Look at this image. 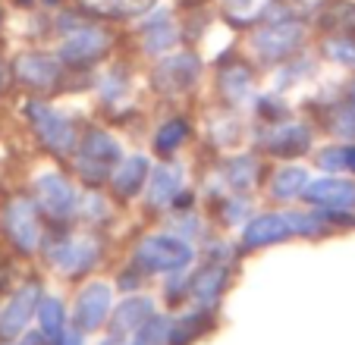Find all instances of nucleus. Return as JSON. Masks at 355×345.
Here are the masks:
<instances>
[{
  "label": "nucleus",
  "mask_w": 355,
  "mask_h": 345,
  "mask_svg": "<svg viewBox=\"0 0 355 345\" xmlns=\"http://www.w3.org/2000/svg\"><path fill=\"white\" fill-rule=\"evenodd\" d=\"M192 245L180 236H148L135 251L139 267L148 273H180L192 264Z\"/></svg>",
  "instance_id": "1"
},
{
  "label": "nucleus",
  "mask_w": 355,
  "mask_h": 345,
  "mask_svg": "<svg viewBox=\"0 0 355 345\" xmlns=\"http://www.w3.org/2000/svg\"><path fill=\"white\" fill-rule=\"evenodd\" d=\"M302 38H305V26L302 19H277L264 22L258 32H252V51L258 60L264 63H283L299 51Z\"/></svg>",
  "instance_id": "2"
},
{
  "label": "nucleus",
  "mask_w": 355,
  "mask_h": 345,
  "mask_svg": "<svg viewBox=\"0 0 355 345\" xmlns=\"http://www.w3.org/2000/svg\"><path fill=\"white\" fill-rule=\"evenodd\" d=\"M120 145L110 139L107 132H88L85 139L79 141V151H76V170L85 182L98 186L116 170L120 163Z\"/></svg>",
  "instance_id": "3"
},
{
  "label": "nucleus",
  "mask_w": 355,
  "mask_h": 345,
  "mask_svg": "<svg viewBox=\"0 0 355 345\" xmlns=\"http://www.w3.org/2000/svg\"><path fill=\"white\" fill-rule=\"evenodd\" d=\"M110 44H114V35L107 28L92 26V22H79L63 38L60 60L69 63V67H92V63H98L110 51Z\"/></svg>",
  "instance_id": "4"
},
{
  "label": "nucleus",
  "mask_w": 355,
  "mask_h": 345,
  "mask_svg": "<svg viewBox=\"0 0 355 345\" xmlns=\"http://www.w3.org/2000/svg\"><path fill=\"white\" fill-rule=\"evenodd\" d=\"M26 116L32 120L35 126V135L41 139V145L47 148V151L54 154H67L76 148V126L63 116V113L51 110L47 104H41V100H28L26 104Z\"/></svg>",
  "instance_id": "5"
},
{
  "label": "nucleus",
  "mask_w": 355,
  "mask_h": 345,
  "mask_svg": "<svg viewBox=\"0 0 355 345\" xmlns=\"http://www.w3.org/2000/svg\"><path fill=\"white\" fill-rule=\"evenodd\" d=\"M3 233L22 254H32L41 242V226L35 204L28 198H13L3 207Z\"/></svg>",
  "instance_id": "6"
},
{
  "label": "nucleus",
  "mask_w": 355,
  "mask_h": 345,
  "mask_svg": "<svg viewBox=\"0 0 355 345\" xmlns=\"http://www.w3.org/2000/svg\"><path fill=\"white\" fill-rule=\"evenodd\" d=\"M16 79L22 82L26 88L32 91H54L60 85V76H63V60L54 57V53H22L19 60L13 67Z\"/></svg>",
  "instance_id": "7"
},
{
  "label": "nucleus",
  "mask_w": 355,
  "mask_h": 345,
  "mask_svg": "<svg viewBox=\"0 0 355 345\" xmlns=\"http://www.w3.org/2000/svg\"><path fill=\"white\" fill-rule=\"evenodd\" d=\"M98 254H101V245L94 239H63L57 248L47 251V258L67 276H79V273L92 270L98 264Z\"/></svg>",
  "instance_id": "8"
},
{
  "label": "nucleus",
  "mask_w": 355,
  "mask_h": 345,
  "mask_svg": "<svg viewBox=\"0 0 355 345\" xmlns=\"http://www.w3.org/2000/svg\"><path fill=\"white\" fill-rule=\"evenodd\" d=\"M38 192V204L44 213H51L54 220H69L76 213V188L63 179L60 172H47L35 182Z\"/></svg>",
  "instance_id": "9"
},
{
  "label": "nucleus",
  "mask_w": 355,
  "mask_h": 345,
  "mask_svg": "<svg viewBox=\"0 0 355 345\" xmlns=\"http://www.w3.org/2000/svg\"><path fill=\"white\" fill-rule=\"evenodd\" d=\"M38 301H41V285H22L19 292L7 301V308L0 311V339H16L22 330L28 326V317L38 311Z\"/></svg>",
  "instance_id": "10"
},
{
  "label": "nucleus",
  "mask_w": 355,
  "mask_h": 345,
  "mask_svg": "<svg viewBox=\"0 0 355 345\" xmlns=\"http://www.w3.org/2000/svg\"><path fill=\"white\" fill-rule=\"evenodd\" d=\"M110 314V285L104 283H92L82 289V295L76 299V330L82 333H92L98 330V326H104V320H107Z\"/></svg>",
  "instance_id": "11"
},
{
  "label": "nucleus",
  "mask_w": 355,
  "mask_h": 345,
  "mask_svg": "<svg viewBox=\"0 0 355 345\" xmlns=\"http://www.w3.org/2000/svg\"><path fill=\"white\" fill-rule=\"evenodd\" d=\"M302 198L309 204H318L324 211H349L355 207V182H346V179H318V182H309Z\"/></svg>",
  "instance_id": "12"
},
{
  "label": "nucleus",
  "mask_w": 355,
  "mask_h": 345,
  "mask_svg": "<svg viewBox=\"0 0 355 345\" xmlns=\"http://www.w3.org/2000/svg\"><path fill=\"white\" fill-rule=\"evenodd\" d=\"M198 79V57L195 53H180V57H170L161 67L155 69V85L167 94L186 91V88L195 85Z\"/></svg>",
  "instance_id": "13"
},
{
  "label": "nucleus",
  "mask_w": 355,
  "mask_h": 345,
  "mask_svg": "<svg viewBox=\"0 0 355 345\" xmlns=\"http://www.w3.org/2000/svg\"><path fill=\"white\" fill-rule=\"evenodd\" d=\"M289 236H295L293 223H289V213H264V217H255L245 226L242 242H245V248H268L289 239Z\"/></svg>",
  "instance_id": "14"
},
{
  "label": "nucleus",
  "mask_w": 355,
  "mask_h": 345,
  "mask_svg": "<svg viewBox=\"0 0 355 345\" xmlns=\"http://www.w3.org/2000/svg\"><path fill=\"white\" fill-rule=\"evenodd\" d=\"M309 129L299 126V123H283V126H274L264 139V148L270 154H280V157H295V154L309 151Z\"/></svg>",
  "instance_id": "15"
},
{
  "label": "nucleus",
  "mask_w": 355,
  "mask_h": 345,
  "mask_svg": "<svg viewBox=\"0 0 355 345\" xmlns=\"http://www.w3.org/2000/svg\"><path fill=\"white\" fill-rule=\"evenodd\" d=\"M141 28H145V51L148 53H167L170 47L180 41V32H176V26H173L167 10L151 13Z\"/></svg>",
  "instance_id": "16"
},
{
  "label": "nucleus",
  "mask_w": 355,
  "mask_h": 345,
  "mask_svg": "<svg viewBox=\"0 0 355 345\" xmlns=\"http://www.w3.org/2000/svg\"><path fill=\"white\" fill-rule=\"evenodd\" d=\"M82 10L104 19H132L155 7V0H79Z\"/></svg>",
  "instance_id": "17"
},
{
  "label": "nucleus",
  "mask_w": 355,
  "mask_h": 345,
  "mask_svg": "<svg viewBox=\"0 0 355 345\" xmlns=\"http://www.w3.org/2000/svg\"><path fill=\"white\" fill-rule=\"evenodd\" d=\"M180 188H182V170H176V166H157L151 172L148 201H151V207H170L180 198Z\"/></svg>",
  "instance_id": "18"
},
{
  "label": "nucleus",
  "mask_w": 355,
  "mask_h": 345,
  "mask_svg": "<svg viewBox=\"0 0 355 345\" xmlns=\"http://www.w3.org/2000/svg\"><path fill=\"white\" fill-rule=\"evenodd\" d=\"M155 314V301L151 299H129L116 308V314L110 317V330L114 336H123V333H139V326L145 324L148 317Z\"/></svg>",
  "instance_id": "19"
},
{
  "label": "nucleus",
  "mask_w": 355,
  "mask_h": 345,
  "mask_svg": "<svg viewBox=\"0 0 355 345\" xmlns=\"http://www.w3.org/2000/svg\"><path fill=\"white\" fill-rule=\"evenodd\" d=\"M148 176H151V172H148L145 157H129V160H123V163H116V170H114L116 195H120V198H132V195H139Z\"/></svg>",
  "instance_id": "20"
},
{
  "label": "nucleus",
  "mask_w": 355,
  "mask_h": 345,
  "mask_svg": "<svg viewBox=\"0 0 355 345\" xmlns=\"http://www.w3.org/2000/svg\"><path fill=\"white\" fill-rule=\"evenodd\" d=\"M223 285H227V267H205L198 273V279L192 283V295L201 308H211L220 299Z\"/></svg>",
  "instance_id": "21"
},
{
  "label": "nucleus",
  "mask_w": 355,
  "mask_h": 345,
  "mask_svg": "<svg viewBox=\"0 0 355 345\" xmlns=\"http://www.w3.org/2000/svg\"><path fill=\"white\" fill-rule=\"evenodd\" d=\"M305 186H309V172L299 170V166H286V170H280L274 176L270 192H274V198H280V201H293L305 192Z\"/></svg>",
  "instance_id": "22"
},
{
  "label": "nucleus",
  "mask_w": 355,
  "mask_h": 345,
  "mask_svg": "<svg viewBox=\"0 0 355 345\" xmlns=\"http://www.w3.org/2000/svg\"><path fill=\"white\" fill-rule=\"evenodd\" d=\"M35 314H38L41 333H44L51 342H57V339L63 336V330H67V314H63V305L57 299H41Z\"/></svg>",
  "instance_id": "23"
},
{
  "label": "nucleus",
  "mask_w": 355,
  "mask_h": 345,
  "mask_svg": "<svg viewBox=\"0 0 355 345\" xmlns=\"http://www.w3.org/2000/svg\"><path fill=\"white\" fill-rule=\"evenodd\" d=\"M324 26L336 35H355V0H336L321 13Z\"/></svg>",
  "instance_id": "24"
},
{
  "label": "nucleus",
  "mask_w": 355,
  "mask_h": 345,
  "mask_svg": "<svg viewBox=\"0 0 355 345\" xmlns=\"http://www.w3.org/2000/svg\"><path fill=\"white\" fill-rule=\"evenodd\" d=\"M186 139H189V123L180 120V116H173V120H167L161 129H157L155 148H157V154H173Z\"/></svg>",
  "instance_id": "25"
},
{
  "label": "nucleus",
  "mask_w": 355,
  "mask_h": 345,
  "mask_svg": "<svg viewBox=\"0 0 355 345\" xmlns=\"http://www.w3.org/2000/svg\"><path fill=\"white\" fill-rule=\"evenodd\" d=\"M220 88L230 100H242L252 91V73L245 67H230L227 73L220 76Z\"/></svg>",
  "instance_id": "26"
},
{
  "label": "nucleus",
  "mask_w": 355,
  "mask_h": 345,
  "mask_svg": "<svg viewBox=\"0 0 355 345\" xmlns=\"http://www.w3.org/2000/svg\"><path fill=\"white\" fill-rule=\"evenodd\" d=\"M227 179H230V186H233L236 192H245V188H252L255 186V179H258V163L252 157L233 160V163L227 166Z\"/></svg>",
  "instance_id": "27"
},
{
  "label": "nucleus",
  "mask_w": 355,
  "mask_h": 345,
  "mask_svg": "<svg viewBox=\"0 0 355 345\" xmlns=\"http://www.w3.org/2000/svg\"><path fill=\"white\" fill-rule=\"evenodd\" d=\"M324 53L334 63L355 69V35H334V38H327L324 41Z\"/></svg>",
  "instance_id": "28"
},
{
  "label": "nucleus",
  "mask_w": 355,
  "mask_h": 345,
  "mask_svg": "<svg viewBox=\"0 0 355 345\" xmlns=\"http://www.w3.org/2000/svg\"><path fill=\"white\" fill-rule=\"evenodd\" d=\"M167 339H170V320L151 314V317L139 326V339H135L132 345H167Z\"/></svg>",
  "instance_id": "29"
},
{
  "label": "nucleus",
  "mask_w": 355,
  "mask_h": 345,
  "mask_svg": "<svg viewBox=\"0 0 355 345\" xmlns=\"http://www.w3.org/2000/svg\"><path fill=\"white\" fill-rule=\"evenodd\" d=\"M318 160H321L324 170H349V172H355V145L327 148V151H324Z\"/></svg>",
  "instance_id": "30"
},
{
  "label": "nucleus",
  "mask_w": 355,
  "mask_h": 345,
  "mask_svg": "<svg viewBox=\"0 0 355 345\" xmlns=\"http://www.w3.org/2000/svg\"><path fill=\"white\" fill-rule=\"evenodd\" d=\"M126 73L123 69H110L104 79H101V98L104 100H116V98H123L126 94Z\"/></svg>",
  "instance_id": "31"
},
{
  "label": "nucleus",
  "mask_w": 355,
  "mask_h": 345,
  "mask_svg": "<svg viewBox=\"0 0 355 345\" xmlns=\"http://www.w3.org/2000/svg\"><path fill=\"white\" fill-rule=\"evenodd\" d=\"M57 345H82L79 330H63V336L57 339Z\"/></svg>",
  "instance_id": "32"
},
{
  "label": "nucleus",
  "mask_w": 355,
  "mask_h": 345,
  "mask_svg": "<svg viewBox=\"0 0 355 345\" xmlns=\"http://www.w3.org/2000/svg\"><path fill=\"white\" fill-rule=\"evenodd\" d=\"M346 107H352V110H355V82L349 85V91H346Z\"/></svg>",
  "instance_id": "33"
},
{
  "label": "nucleus",
  "mask_w": 355,
  "mask_h": 345,
  "mask_svg": "<svg viewBox=\"0 0 355 345\" xmlns=\"http://www.w3.org/2000/svg\"><path fill=\"white\" fill-rule=\"evenodd\" d=\"M3 88H7V67L0 63V91H3Z\"/></svg>",
  "instance_id": "34"
},
{
  "label": "nucleus",
  "mask_w": 355,
  "mask_h": 345,
  "mask_svg": "<svg viewBox=\"0 0 355 345\" xmlns=\"http://www.w3.org/2000/svg\"><path fill=\"white\" fill-rule=\"evenodd\" d=\"M104 345H126V342H123V339H107Z\"/></svg>",
  "instance_id": "35"
},
{
  "label": "nucleus",
  "mask_w": 355,
  "mask_h": 345,
  "mask_svg": "<svg viewBox=\"0 0 355 345\" xmlns=\"http://www.w3.org/2000/svg\"><path fill=\"white\" fill-rule=\"evenodd\" d=\"M16 3H19V7H32L35 0H16Z\"/></svg>",
  "instance_id": "36"
},
{
  "label": "nucleus",
  "mask_w": 355,
  "mask_h": 345,
  "mask_svg": "<svg viewBox=\"0 0 355 345\" xmlns=\"http://www.w3.org/2000/svg\"><path fill=\"white\" fill-rule=\"evenodd\" d=\"M44 3H60V0H44Z\"/></svg>",
  "instance_id": "37"
}]
</instances>
